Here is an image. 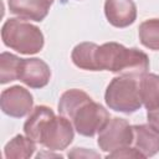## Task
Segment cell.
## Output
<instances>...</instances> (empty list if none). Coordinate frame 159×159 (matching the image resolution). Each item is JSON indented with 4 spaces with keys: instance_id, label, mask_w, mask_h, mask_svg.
Here are the masks:
<instances>
[{
    "instance_id": "cell-5",
    "label": "cell",
    "mask_w": 159,
    "mask_h": 159,
    "mask_svg": "<svg viewBox=\"0 0 159 159\" xmlns=\"http://www.w3.org/2000/svg\"><path fill=\"white\" fill-rule=\"evenodd\" d=\"M73 139V128L63 116L50 117L40 129L37 143L50 150H62L67 148Z\"/></svg>"
},
{
    "instance_id": "cell-1",
    "label": "cell",
    "mask_w": 159,
    "mask_h": 159,
    "mask_svg": "<svg viewBox=\"0 0 159 159\" xmlns=\"http://www.w3.org/2000/svg\"><path fill=\"white\" fill-rule=\"evenodd\" d=\"M97 71H111L119 75L142 76L149 68L148 56L138 48H127L117 42H107L97 47Z\"/></svg>"
},
{
    "instance_id": "cell-11",
    "label": "cell",
    "mask_w": 159,
    "mask_h": 159,
    "mask_svg": "<svg viewBox=\"0 0 159 159\" xmlns=\"http://www.w3.org/2000/svg\"><path fill=\"white\" fill-rule=\"evenodd\" d=\"M133 128V144L134 148L147 157H153L159 152V130L152 124L134 125Z\"/></svg>"
},
{
    "instance_id": "cell-13",
    "label": "cell",
    "mask_w": 159,
    "mask_h": 159,
    "mask_svg": "<svg viewBox=\"0 0 159 159\" xmlns=\"http://www.w3.org/2000/svg\"><path fill=\"white\" fill-rule=\"evenodd\" d=\"M52 116H55V114H53L51 108H48L46 106L35 107L31 111L29 118L26 119V122L24 124V132H25L26 137H29L34 142H37L39 133H40V129H41L42 124Z\"/></svg>"
},
{
    "instance_id": "cell-15",
    "label": "cell",
    "mask_w": 159,
    "mask_h": 159,
    "mask_svg": "<svg viewBox=\"0 0 159 159\" xmlns=\"http://www.w3.org/2000/svg\"><path fill=\"white\" fill-rule=\"evenodd\" d=\"M91 99V97L81 91V89H68L66 91L58 102V112L67 118H71L72 114L77 111L80 106H82L84 102Z\"/></svg>"
},
{
    "instance_id": "cell-17",
    "label": "cell",
    "mask_w": 159,
    "mask_h": 159,
    "mask_svg": "<svg viewBox=\"0 0 159 159\" xmlns=\"http://www.w3.org/2000/svg\"><path fill=\"white\" fill-rule=\"evenodd\" d=\"M22 58L9 52H2L0 56V83L5 84L7 82L17 80L19 68Z\"/></svg>"
},
{
    "instance_id": "cell-4",
    "label": "cell",
    "mask_w": 159,
    "mask_h": 159,
    "mask_svg": "<svg viewBox=\"0 0 159 159\" xmlns=\"http://www.w3.org/2000/svg\"><path fill=\"white\" fill-rule=\"evenodd\" d=\"M70 119H72L75 129L81 135L93 137L109 122V113L103 106L93 102L91 98L80 106Z\"/></svg>"
},
{
    "instance_id": "cell-9",
    "label": "cell",
    "mask_w": 159,
    "mask_h": 159,
    "mask_svg": "<svg viewBox=\"0 0 159 159\" xmlns=\"http://www.w3.org/2000/svg\"><path fill=\"white\" fill-rule=\"evenodd\" d=\"M104 12L109 24L116 27H127L137 17L134 0H106Z\"/></svg>"
},
{
    "instance_id": "cell-2",
    "label": "cell",
    "mask_w": 159,
    "mask_h": 159,
    "mask_svg": "<svg viewBox=\"0 0 159 159\" xmlns=\"http://www.w3.org/2000/svg\"><path fill=\"white\" fill-rule=\"evenodd\" d=\"M2 42L24 55H34L43 46V35L39 27L20 19H9L2 25Z\"/></svg>"
},
{
    "instance_id": "cell-14",
    "label": "cell",
    "mask_w": 159,
    "mask_h": 159,
    "mask_svg": "<svg viewBox=\"0 0 159 159\" xmlns=\"http://www.w3.org/2000/svg\"><path fill=\"white\" fill-rule=\"evenodd\" d=\"M97 47L98 46L93 42H82L77 45L72 51L73 63L82 70L97 71V63H96Z\"/></svg>"
},
{
    "instance_id": "cell-20",
    "label": "cell",
    "mask_w": 159,
    "mask_h": 159,
    "mask_svg": "<svg viewBox=\"0 0 159 159\" xmlns=\"http://www.w3.org/2000/svg\"><path fill=\"white\" fill-rule=\"evenodd\" d=\"M147 117H148L149 123L159 130V106L153 108V109H148Z\"/></svg>"
},
{
    "instance_id": "cell-6",
    "label": "cell",
    "mask_w": 159,
    "mask_h": 159,
    "mask_svg": "<svg viewBox=\"0 0 159 159\" xmlns=\"http://www.w3.org/2000/svg\"><path fill=\"white\" fill-rule=\"evenodd\" d=\"M133 143V128L125 119L113 118L99 132L98 145L103 152H114Z\"/></svg>"
},
{
    "instance_id": "cell-3",
    "label": "cell",
    "mask_w": 159,
    "mask_h": 159,
    "mask_svg": "<svg viewBox=\"0 0 159 159\" xmlns=\"http://www.w3.org/2000/svg\"><path fill=\"white\" fill-rule=\"evenodd\" d=\"M104 99L111 109L122 113H133L142 106L139 94V77L120 75L111 81Z\"/></svg>"
},
{
    "instance_id": "cell-16",
    "label": "cell",
    "mask_w": 159,
    "mask_h": 159,
    "mask_svg": "<svg viewBox=\"0 0 159 159\" xmlns=\"http://www.w3.org/2000/svg\"><path fill=\"white\" fill-rule=\"evenodd\" d=\"M35 149L36 147L32 139L19 134L5 145V157L7 159H25L30 158Z\"/></svg>"
},
{
    "instance_id": "cell-21",
    "label": "cell",
    "mask_w": 159,
    "mask_h": 159,
    "mask_svg": "<svg viewBox=\"0 0 159 159\" xmlns=\"http://www.w3.org/2000/svg\"><path fill=\"white\" fill-rule=\"evenodd\" d=\"M68 157L71 158H81V157H94L98 158V154L93 152H86L83 148H75L71 153H68Z\"/></svg>"
},
{
    "instance_id": "cell-12",
    "label": "cell",
    "mask_w": 159,
    "mask_h": 159,
    "mask_svg": "<svg viewBox=\"0 0 159 159\" xmlns=\"http://www.w3.org/2000/svg\"><path fill=\"white\" fill-rule=\"evenodd\" d=\"M139 94L142 103L147 109L159 106V76L144 73L139 76Z\"/></svg>"
},
{
    "instance_id": "cell-10",
    "label": "cell",
    "mask_w": 159,
    "mask_h": 159,
    "mask_svg": "<svg viewBox=\"0 0 159 159\" xmlns=\"http://www.w3.org/2000/svg\"><path fill=\"white\" fill-rule=\"evenodd\" d=\"M53 0H9V10L25 20H43Z\"/></svg>"
},
{
    "instance_id": "cell-19",
    "label": "cell",
    "mask_w": 159,
    "mask_h": 159,
    "mask_svg": "<svg viewBox=\"0 0 159 159\" xmlns=\"http://www.w3.org/2000/svg\"><path fill=\"white\" fill-rule=\"evenodd\" d=\"M107 158H144V155L142 153H139L135 148H122V149H117L112 153H109L107 155Z\"/></svg>"
},
{
    "instance_id": "cell-18",
    "label": "cell",
    "mask_w": 159,
    "mask_h": 159,
    "mask_svg": "<svg viewBox=\"0 0 159 159\" xmlns=\"http://www.w3.org/2000/svg\"><path fill=\"white\" fill-rule=\"evenodd\" d=\"M139 39L145 47L159 51V19L142 22L139 26Z\"/></svg>"
},
{
    "instance_id": "cell-8",
    "label": "cell",
    "mask_w": 159,
    "mask_h": 159,
    "mask_svg": "<svg viewBox=\"0 0 159 159\" xmlns=\"http://www.w3.org/2000/svg\"><path fill=\"white\" fill-rule=\"evenodd\" d=\"M51 77L50 67L40 58H22L17 80L31 88L45 87Z\"/></svg>"
},
{
    "instance_id": "cell-7",
    "label": "cell",
    "mask_w": 159,
    "mask_h": 159,
    "mask_svg": "<svg viewBox=\"0 0 159 159\" xmlns=\"http://www.w3.org/2000/svg\"><path fill=\"white\" fill-rule=\"evenodd\" d=\"M32 96L27 89L20 86H12L4 89L0 97L1 111L15 118H21L29 114L32 109Z\"/></svg>"
}]
</instances>
